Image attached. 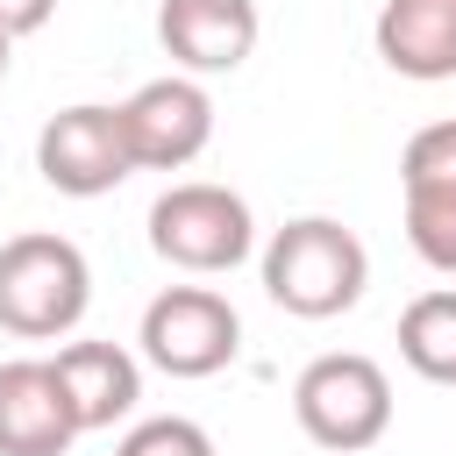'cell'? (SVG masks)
Returning <instances> with one entry per match:
<instances>
[{
	"mask_svg": "<svg viewBox=\"0 0 456 456\" xmlns=\"http://www.w3.org/2000/svg\"><path fill=\"white\" fill-rule=\"evenodd\" d=\"M370 285V249L356 242V228L328 221V214H299L264 242V292L271 306L299 314V321H335L363 299Z\"/></svg>",
	"mask_w": 456,
	"mask_h": 456,
	"instance_id": "cell-1",
	"label": "cell"
},
{
	"mask_svg": "<svg viewBox=\"0 0 456 456\" xmlns=\"http://www.w3.org/2000/svg\"><path fill=\"white\" fill-rule=\"evenodd\" d=\"M93 306V271L71 235L28 228L0 242V328L21 342H57L86 321Z\"/></svg>",
	"mask_w": 456,
	"mask_h": 456,
	"instance_id": "cell-2",
	"label": "cell"
},
{
	"mask_svg": "<svg viewBox=\"0 0 456 456\" xmlns=\"http://www.w3.org/2000/svg\"><path fill=\"white\" fill-rule=\"evenodd\" d=\"M292 413H299L306 442L356 456V449L385 442V428H392V378L356 349H328L292 378Z\"/></svg>",
	"mask_w": 456,
	"mask_h": 456,
	"instance_id": "cell-3",
	"label": "cell"
},
{
	"mask_svg": "<svg viewBox=\"0 0 456 456\" xmlns=\"http://www.w3.org/2000/svg\"><path fill=\"white\" fill-rule=\"evenodd\" d=\"M150 249L192 278H221L235 271L249 249H256V221H249V200L214 185V178H185L171 192H157L150 207Z\"/></svg>",
	"mask_w": 456,
	"mask_h": 456,
	"instance_id": "cell-4",
	"label": "cell"
},
{
	"mask_svg": "<svg viewBox=\"0 0 456 456\" xmlns=\"http://www.w3.org/2000/svg\"><path fill=\"white\" fill-rule=\"evenodd\" d=\"M142 356L164 378H214L242 349V314L214 285H171L142 306Z\"/></svg>",
	"mask_w": 456,
	"mask_h": 456,
	"instance_id": "cell-5",
	"label": "cell"
},
{
	"mask_svg": "<svg viewBox=\"0 0 456 456\" xmlns=\"http://www.w3.org/2000/svg\"><path fill=\"white\" fill-rule=\"evenodd\" d=\"M36 171H43V185L64 192V200H100V192H114V185L135 171L121 107H100V100L57 107V114L43 121V135H36Z\"/></svg>",
	"mask_w": 456,
	"mask_h": 456,
	"instance_id": "cell-6",
	"label": "cell"
},
{
	"mask_svg": "<svg viewBox=\"0 0 456 456\" xmlns=\"http://www.w3.org/2000/svg\"><path fill=\"white\" fill-rule=\"evenodd\" d=\"M121 128H128L135 171H185L214 142V100L192 71H171L121 100Z\"/></svg>",
	"mask_w": 456,
	"mask_h": 456,
	"instance_id": "cell-7",
	"label": "cell"
},
{
	"mask_svg": "<svg viewBox=\"0 0 456 456\" xmlns=\"http://www.w3.org/2000/svg\"><path fill=\"white\" fill-rule=\"evenodd\" d=\"M256 0H164L157 7V43L178 71L192 78H221L242 71L256 50Z\"/></svg>",
	"mask_w": 456,
	"mask_h": 456,
	"instance_id": "cell-8",
	"label": "cell"
},
{
	"mask_svg": "<svg viewBox=\"0 0 456 456\" xmlns=\"http://www.w3.org/2000/svg\"><path fill=\"white\" fill-rule=\"evenodd\" d=\"M78 442V420L57 392L50 356L0 363V456H64Z\"/></svg>",
	"mask_w": 456,
	"mask_h": 456,
	"instance_id": "cell-9",
	"label": "cell"
},
{
	"mask_svg": "<svg viewBox=\"0 0 456 456\" xmlns=\"http://www.w3.org/2000/svg\"><path fill=\"white\" fill-rule=\"evenodd\" d=\"M50 370H57V392H64L78 435H100V428L128 420L135 399H142V363L121 342H64L50 356Z\"/></svg>",
	"mask_w": 456,
	"mask_h": 456,
	"instance_id": "cell-10",
	"label": "cell"
},
{
	"mask_svg": "<svg viewBox=\"0 0 456 456\" xmlns=\"http://www.w3.org/2000/svg\"><path fill=\"white\" fill-rule=\"evenodd\" d=\"M370 36L399 78H413V86L456 78V0H385Z\"/></svg>",
	"mask_w": 456,
	"mask_h": 456,
	"instance_id": "cell-11",
	"label": "cell"
},
{
	"mask_svg": "<svg viewBox=\"0 0 456 456\" xmlns=\"http://www.w3.org/2000/svg\"><path fill=\"white\" fill-rule=\"evenodd\" d=\"M399 356L413 378L456 385V285H435L399 314Z\"/></svg>",
	"mask_w": 456,
	"mask_h": 456,
	"instance_id": "cell-12",
	"label": "cell"
},
{
	"mask_svg": "<svg viewBox=\"0 0 456 456\" xmlns=\"http://www.w3.org/2000/svg\"><path fill=\"white\" fill-rule=\"evenodd\" d=\"M406 192V242L420 264L456 278V185H399Z\"/></svg>",
	"mask_w": 456,
	"mask_h": 456,
	"instance_id": "cell-13",
	"label": "cell"
},
{
	"mask_svg": "<svg viewBox=\"0 0 456 456\" xmlns=\"http://www.w3.org/2000/svg\"><path fill=\"white\" fill-rule=\"evenodd\" d=\"M114 456H214V435L185 413H157V420H135Z\"/></svg>",
	"mask_w": 456,
	"mask_h": 456,
	"instance_id": "cell-14",
	"label": "cell"
},
{
	"mask_svg": "<svg viewBox=\"0 0 456 456\" xmlns=\"http://www.w3.org/2000/svg\"><path fill=\"white\" fill-rule=\"evenodd\" d=\"M399 185H456V121H428V128L406 142Z\"/></svg>",
	"mask_w": 456,
	"mask_h": 456,
	"instance_id": "cell-15",
	"label": "cell"
},
{
	"mask_svg": "<svg viewBox=\"0 0 456 456\" xmlns=\"http://www.w3.org/2000/svg\"><path fill=\"white\" fill-rule=\"evenodd\" d=\"M57 14V0H0V36H36Z\"/></svg>",
	"mask_w": 456,
	"mask_h": 456,
	"instance_id": "cell-16",
	"label": "cell"
},
{
	"mask_svg": "<svg viewBox=\"0 0 456 456\" xmlns=\"http://www.w3.org/2000/svg\"><path fill=\"white\" fill-rule=\"evenodd\" d=\"M7 64H14V36H0V78H7Z\"/></svg>",
	"mask_w": 456,
	"mask_h": 456,
	"instance_id": "cell-17",
	"label": "cell"
}]
</instances>
